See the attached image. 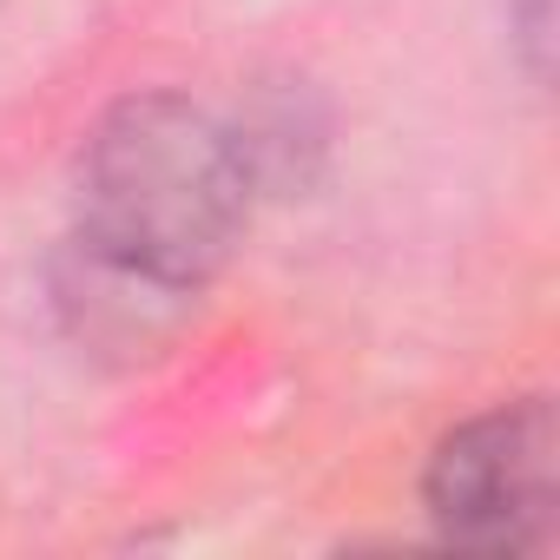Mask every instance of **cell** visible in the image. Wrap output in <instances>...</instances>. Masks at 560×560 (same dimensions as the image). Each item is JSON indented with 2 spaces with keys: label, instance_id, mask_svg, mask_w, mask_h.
<instances>
[{
  "label": "cell",
  "instance_id": "6da1fadb",
  "mask_svg": "<svg viewBox=\"0 0 560 560\" xmlns=\"http://www.w3.org/2000/svg\"><path fill=\"white\" fill-rule=\"evenodd\" d=\"M244 218L250 145L185 93H132L80 145V250L152 291H198Z\"/></svg>",
  "mask_w": 560,
  "mask_h": 560
},
{
  "label": "cell",
  "instance_id": "7a4b0ae2",
  "mask_svg": "<svg viewBox=\"0 0 560 560\" xmlns=\"http://www.w3.org/2000/svg\"><path fill=\"white\" fill-rule=\"evenodd\" d=\"M422 501L442 540L475 553H534L553 540L560 508V429L540 396L501 402L429 455Z\"/></svg>",
  "mask_w": 560,
  "mask_h": 560
}]
</instances>
